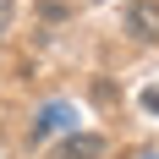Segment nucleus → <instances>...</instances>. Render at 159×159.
<instances>
[{
  "mask_svg": "<svg viewBox=\"0 0 159 159\" xmlns=\"http://www.w3.org/2000/svg\"><path fill=\"white\" fill-rule=\"evenodd\" d=\"M126 33L137 44H159V0H132L126 6Z\"/></svg>",
  "mask_w": 159,
  "mask_h": 159,
  "instance_id": "obj_1",
  "label": "nucleus"
},
{
  "mask_svg": "<svg viewBox=\"0 0 159 159\" xmlns=\"http://www.w3.org/2000/svg\"><path fill=\"white\" fill-rule=\"evenodd\" d=\"M61 159H104V143H99L93 132H77V137L61 143Z\"/></svg>",
  "mask_w": 159,
  "mask_h": 159,
  "instance_id": "obj_2",
  "label": "nucleus"
},
{
  "mask_svg": "<svg viewBox=\"0 0 159 159\" xmlns=\"http://www.w3.org/2000/svg\"><path fill=\"white\" fill-rule=\"evenodd\" d=\"M55 126H77L66 104H44V110H39V121H33V143H39V137H49Z\"/></svg>",
  "mask_w": 159,
  "mask_h": 159,
  "instance_id": "obj_3",
  "label": "nucleus"
},
{
  "mask_svg": "<svg viewBox=\"0 0 159 159\" xmlns=\"http://www.w3.org/2000/svg\"><path fill=\"white\" fill-rule=\"evenodd\" d=\"M11 16H16V0H0V33H11Z\"/></svg>",
  "mask_w": 159,
  "mask_h": 159,
  "instance_id": "obj_4",
  "label": "nucleus"
},
{
  "mask_svg": "<svg viewBox=\"0 0 159 159\" xmlns=\"http://www.w3.org/2000/svg\"><path fill=\"white\" fill-rule=\"evenodd\" d=\"M143 104H148V110L159 115V88H148V93H143Z\"/></svg>",
  "mask_w": 159,
  "mask_h": 159,
  "instance_id": "obj_5",
  "label": "nucleus"
},
{
  "mask_svg": "<svg viewBox=\"0 0 159 159\" xmlns=\"http://www.w3.org/2000/svg\"><path fill=\"white\" fill-rule=\"evenodd\" d=\"M137 159H159V154H154V148H148V154H137Z\"/></svg>",
  "mask_w": 159,
  "mask_h": 159,
  "instance_id": "obj_6",
  "label": "nucleus"
}]
</instances>
